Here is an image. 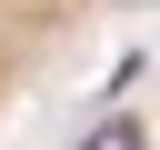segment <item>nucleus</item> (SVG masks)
<instances>
[{
  "instance_id": "nucleus-1",
  "label": "nucleus",
  "mask_w": 160,
  "mask_h": 150,
  "mask_svg": "<svg viewBox=\"0 0 160 150\" xmlns=\"http://www.w3.org/2000/svg\"><path fill=\"white\" fill-rule=\"evenodd\" d=\"M90 10H100V0H0V110L20 100V80H30Z\"/></svg>"
},
{
  "instance_id": "nucleus-2",
  "label": "nucleus",
  "mask_w": 160,
  "mask_h": 150,
  "mask_svg": "<svg viewBox=\"0 0 160 150\" xmlns=\"http://www.w3.org/2000/svg\"><path fill=\"white\" fill-rule=\"evenodd\" d=\"M90 150H140V130H100V140H90Z\"/></svg>"
}]
</instances>
